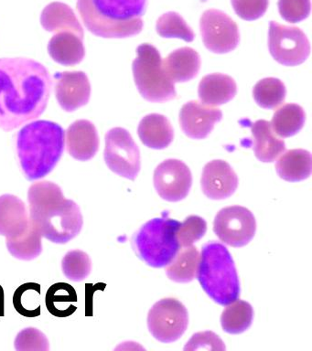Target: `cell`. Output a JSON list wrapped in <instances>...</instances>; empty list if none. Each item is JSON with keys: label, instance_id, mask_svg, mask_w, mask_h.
Segmentation results:
<instances>
[{"label": "cell", "instance_id": "cell-26", "mask_svg": "<svg viewBox=\"0 0 312 351\" xmlns=\"http://www.w3.org/2000/svg\"><path fill=\"white\" fill-rule=\"evenodd\" d=\"M200 254L193 245L182 247L171 262L166 265V274L171 281L187 284L196 277Z\"/></svg>", "mask_w": 312, "mask_h": 351}, {"label": "cell", "instance_id": "cell-5", "mask_svg": "<svg viewBox=\"0 0 312 351\" xmlns=\"http://www.w3.org/2000/svg\"><path fill=\"white\" fill-rule=\"evenodd\" d=\"M197 279L204 292L215 303L227 306L240 296V282L237 268L228 249L212 241L202 247Z\"/></svg>", "mask_w": 312, "mask_h": 351}, {"label": "cell", "instance_id": "cell-1", "mask_svg": "<svg viewBox=\"0 0 312 351\" xmlns=\"http://www.w3.org/2000/svg\"><path fill=\"white\" fill-rule=\"evenodd\" d=\"M48 69L29 58L0 59V129L12 132L39 118L53 88Z\"/></svg>", "mask_w": 312, "mask_h": 351}, {"label": "cell", "instance_id": "cell-36", "mask_svg": "<svg viewBox=\"0 0 312 351\" xmlns=\"http://www.w3.org/2000/svg\"><path fill=\"white\" fill-rule=\"evenodd\" d=\"M207 230V223L204 218L199 216H190L180 223L177 232L178 241L180 246L193 245L201 240Z\"/></svg>", "mask_w": 312, "mask_h": 351}, {"label": "cell", "instance_id": "cell-7", "mask_svg": "<svg viewBox=\"0 0 312 351\" xmlns=\"http://www.w3.org/2000/svg\"><path fill=\"white\" fill-rule=\"evenodd\" d=\"M132 71L136 88L142 97L152 103H164L176 98L174 82L163 67L160 51L152 44H142L136 49Z\"/></svg>", "mask_w": 312, "mask_h": 351}, {"label": "cell", "instance_id": "cell-30", "mask_svg": "<svg viewBox=\"0 0 312 351\" xmlns=\"http://www.w3.org/2000/svg\"><path fill=\"white\" fill-rule=\"evenodd\" d=\"M254 310L251 304L237 300L227 304L221 315V328L227 333L237 335L248 330L253 322Z\"/></svg>", "mask_w": 312, "mask_h": 351}, {"label": "cell", "instance_id": "cell-19", "mask_svg": "<svg viewBox=\"0 0 312 351\" xmlns=\"http://www.w3.org/2000/svg\"><path fill=\"white\" fill-rule=\"evenodd\" d=\"M48 53L54 62L64 66H75L86 56L84 40L71 32L56 33L48 43Z\"/></svg>", "mask_w": 312, "mask_h": 351}, {"label": "cell", "instance_id": "cell-15", "mask_svg": "<svg viewBox=\"0 0 312 351\" xmlns=\"http://www.w3.org/2000/svg\"><path fill=\"white\" fill-rule=\"evenodd\" d=\"M223 112L215 107L191 101L182 106L180 112V123L183 133L191 139H204L220 122Z\"/></svg>", "mask_w": 312, "mask_h": 351}, {"label": "cell", "instance_id": "cell-13", "mask_svg": "<svg viewBox=\"0 0 312 351\" xmlns=\"http://www.w3.org/2000/svg\"><path fill=\"white\" fill-rule=\"evenodd\" d=\"M154 186L161 199L177 202L191 191L193 176L189 167L178 159H167L156 167Z\"/></svg>", "mask_w": 312, "mask_h": 351}, {"label": "cell", "instance_id": "cell-14", "mask_svg": "<svg viewBox=\"0 0 312 351\" xmlns=\"http://www.w3.org/2000/svg\"><path fill=\"white\" fill-rule=\"evenodd\" d=\"M53 81L56 100L64 111L73 112L89 103L91 84L84 71L56 73Z\"/></svg>", "mask_w": 312, "mask_h": 351}, {"label": "cell", "instance_id": "cell-18", "mask_svg": "<svg viewBox=\"0 0 312 351\" xmlns=\"http://www.w3.org/2000/svg\"><path fill=\"white\" fill-rule=\"evenodd\" d=\"M29 216L25 203L12 194L0 196V235L15 238L25 232Z\"/></svg>", "mask_w": 312, "mask_h": 351}, {"label": "cell", "instance_id": "cell-40", "mask_svg": "<svg viewBox=\"0 0 312 351\" xmlns=\"http://www.w3.org/2000/svg\"><path fill=\"white\" fill-rule=\"evenodd\" d=\"M5 315V295L4 290L0 285V317H4Z\"/></svg>", "mask_w": 312, "mask_h": 351}, {"label": "cell", "instance_id": "cell-23", "mask_svg": "<svg viewBox=\"0 0 312 351\" xmlns=\"http://www.w3.org/2000/svg\"><path fill=\"white\" fill-rule=\"evenodd\" d=\"M163 67L174 84L187 82L198 75L201 57L195 49L184 47L171 52L163 60Z\"/></svg>", "mask_w": 312, "mask_h": 351}, {"label": "cell", "instance_id": "cell-11", "mask_svg": "<svg viewBox=\"0 0 312 351\" xmlns=\"http://www.w3.org/2000/svg\"><path fill=\"white\" fill-rule=\"evenodd\" d=\"M256 221L254 214L242 206H230L215 216L213 232L226 245L245 246L256 234Z\"/></svg>", "mask_w": 312, "mask_h": 351}, {"label": "cell", "instance_id": "cell-35", "mask_svg": "<svg viewBox=\"0 0 312 351\" xmlns=\"http://www.w3.org/2000/svg\"><path fill=\"white\" fill-rule=\"evenodd\" d=\"M14 348L18 351H49L50 342L40 329L27 328L16 336Z\"/></svg>", "mask_w": 312, "mask_h": 351}, {"label": "cell", "instance_id": "cell-9", "mask_svg": "<svg viewBox=\"0 0 312 351\" xmlns=\"http://www.w3.org/2000/svg\"><path fill=\"white\" fill-rule=\"evenodd\" d=\"M268 48L271 56L285 66L300 65L311 54V44L302 30L275 21L270 22Z\"/></svg>", "mask_w": 312, "mask_h": 351}, {"label": "cell", "instance_id": "cell-33", "mask_svg": "<svg viewBox=\"0 0 312 351\" xmlns=\"http://www.w3.org/2000/svg\"><path fill=\"white\" fill-rule=\"evenodd\" d=\"M156 29L163 38H177L191 43L195 35L184 19L177 12H167L158 19Z\"/></svg>", "mask_w": 312, "mask_h": 351}, {"label": "cell", "instance_id": "cell-28", "mask_svg": "<svg viewBox=\"0 0 312 351\" xmlns=\"http://www.w3.org/2000/svg\"><path fill=\"white\" fill-rule=\"evenodd\" d=\"M42 234L29 219V226L23 234L15 238H6V246L8 251L16 259L32 261L42 254Z\"/></svg>", "mask_w": 312, "mask_h": 351}, {"label": "cell", "instance_id": "cell-3", "mask_svg": "<svg viewBox=\"0 0 312 351\" xmlns=\"http://www.w3.org/2000/svg\"><path fill=\"white\" fill-rule=\"evenodd\" d=\"M65 148V131L59 123L37 120L23 126L16 138L19 163L29 181L50 174Z\"/></svg>", "mask_w": 312, "mask_h": 351}, {"label": "cell", "instance_id": "cell-24", "mask_svg": "<svg viewBox=\"0 0 312 351\" xmlns=\"http://www.w3.org/2000/svg\"><path fill=\"white\" fill-rule=\"evenodd\" d=\"M138 134L141 142L152 149H164L174 138L173 128L168 118L158 114L146 115L139 123Z\"/></svg>", "mask_w": 312, "mask_h": 351}, {"label": "cell", "instance_id": "cell-8", "mask_svg": "<svg viewBox=\"0 0 312 351\" xmlns=\"http://www.w3.org/2000/svg\"><path fill=\"white\" fill-rule=\"evenodd\" d=\"M104 159L108 169L120 177L135 180L141 171V151L130 132L115 128L106 134Z\"/></svg>", "mask_w": 312, "mask_h": 351}, {"label": "cell", "instance_id": "cell-37", "mask_svg": "<svg viewBox=\"0 0 312 351\" xmlns=\"http://www.w3.org/2000/svg\"><path fill=\"white\" fill-rule=\"evenodd\" d=\"M311 10V0H278L279 14L290 23L304 21L308 18Z\"/></svg>", "mask_w": 312, "mask_h": 351}, {"label": "cell", "instance_id": "cell-38", "mask_svg": "<svg viewBox=\"0 0 312 351\" xmlns=\"http://www.w3.org/2000/svg\"><path fill=\"white\" fill-rule=\"evenodd\" d=\"M235 13L248 21H256L267 12L268 0H231Z\"/></svg>", "mask_w": 312, "mask_h": 351}, {"label": "cell", "instance_id": "cell-10", "mask_svg": "<svg viewBox=\"0 0 312 351\" xmlns=\"http://www.w3.org/2000/svg\"><path fill=\"white\" fill-rule=\"evenodd\" d=\"M187 309L174 298L157 302L149 310L147 326L158 341L172 343L179 339L188 328Z\"/></svg>", "mask_w": 312, "mask_h": 351}, {"label": "cell", "instance_id": "cell-21", "mask_svg": "<svg viewBox=\"0 0 312 351\" xmlns=\"http://www.w3.org/2000/svg\"><path fill=\"white\" fill-rule=\"evenodd\" d=\"M253 136V149L256 158L264 163L276 161L286 150L284 140L278 138L273 131L271 123L259 120L249 125Z\"/></svg>", "mask_w": 312, "mask_h": 351}, {"label": "cell", "instance_id": "cell-12", "mask_svg": "<svg viewBox=\"0 0 312 351\" xmlns=\"http://www.w3.org/2000/svg\"><path fill=\"white\" fill-rule=\"evenodd\" d=\"M200 29L205 47L213 53H227L237 49L239 44V29L223 11H205L200 21Z\"/></svg>", "mask_w": 312, "mask_h": 351}, {"label": "cell", "instance_id": "cell-31", "mask_svg": "<svg viewBox=\"0 0 312 351\" xmlns=\"http://www.w3.org/2000/svg\"><path fill=\"white\" fill-rule=\"evenodd\" d=\"M287 90L283 82L276 78H265L257 82L253 89L256 103L261 108L276 109L284 103Z\"/></svg>", "mask_w": 312, "mask_h": 351}, {"label": "cell", "instance_id": "cell-20", "mask_svg": "<svg viewBox=\"0 0 312 351\" xmlns=\"http://www.w3.org/2000/svg\"><path fill=\"white\" fill-rule=\"evenodd\" d=\"M237 93V82L226 74H208L200 82L198 95L205 106H223L231 101Z\"/></svg>", "mask_w": 312, "mask_h": 351}, {"label": "cell", "instance_id": "cell-34", "mask_svg": "<svg viewBox=\"0 0 312 351\" xmlns=\"http://www.w3.org/2000/svg\"><path fill=\"white\" fill-rule=\"evenodd\" d=\"M62 271L71 281H84L92 271L91 258L81 250H72L62 258Z\"/></svg>", "mask_w": 312, "mask_h": 351}, {"label": "cell", "instance_id": "cell-6", "mask_svg": "<svg viewBox=\"0 0 312 351\" xmlns=\"http://www.w3.org/2000/svg\"><path fill=\"white\" fill-rule=\"evenodd\" d=\"M168 215L165 211L161 218L147 221L132 238L134 251L152 267H165L180 249L177 237L180 223Z\"/></svg>", "mask_w": 312, "mask_h": 351}, {"label": "cell", "instance_id": "cell-25", "mask_svg": "<svg viewBox=\"0 0 312 351\" xmlns=\"http://www.w3.org/2000/svg\"><path fill=\"white\" fill-rule=\"evenodd\" d=\"M276 171L279 178L289 182H298L308 178L312 172V156L309 151H287L278 159Z\"/></svg>", "mask_w": 312, "mask_h": 351}, {"label": "cell", "instance_id": "cell-39", "mask_svg": "<svg viewBox=\"0 0 312 351\" xmlns=\"http://www.w3.org/2000/svg\"><path fill=\"white\" fill-rule=\"evenodd\" d=\"M226 350V345L223 340L212 331L200 332L194 334L184 347L185 351L198 350Z\"/></svg>", "mask_w": 312, "mask_h": 351}, {"label": "cell", "instance_id": "cell-2", "mask_svg": "<svg viewBox=\"0 0 312 351\" xmlns=\"http://www.w3.org/2000/svg\"><path fill=\"white\" fill-rule=\"evenodd\" d=\"M29 219L43 237L65 244L78 236L84 218L77 203L65 199L61 186L51 181H38L28 191Z\"/></svg>", "mask_w": 312, "mask_h": 351}, {"label": "cell", "instance_id": "cell-16", "mask_svg": "<svg viewBox=\"0 0 312 351\" xmlns=\"http://www.w3.org/2000/svg\"><path fill=\"white\" fill-rule=\"evenodd\" d=\"M201 186L202 192L209 199H224L237 191L238 177L226 161L213 160L205 165Z\"/></svg>", "mask_w": 312, "mask_h": 351}, {"label": "cell", "instance_id": "cell-29", "mask_svg": "<svg viewBox=\"0 0 312 351\" xmlns=\"http://www.w3.org/2000/svg\"><path fill=\"white\" fill-rule=\"evenodd\" d=\"M306 114L302 107L287 104L275 112L271 122L275 134L283 138L297 134L305 125Z\"/></svg>", "mask_w": 312, "mask_h": 351}, {"label": "cell", "instance_id": "cell-22", "mask_svg": "<svg viewBox=\"0 0 312 351\" xmlns=\"http://www.w3.org/2000/svg\"><path fill=\"white\" fill-rule=\"evenodd\" d=\"M40 24L48 32H71L83 38L84 30L70 5L62 2L50 3L43 8Z\"/></svg>", "mask_w": 312, "mask_h": 351}, {"label": "cell", "instance_id": "cell-32", "mask_svg": "<svg viewBox=\"0 0 312 351\" xmlns=\"http://www.w3.org/2000/svg\"><path fill=\"white\" fill-rule=\"evenodd\" d=\"M13 306L19 314L26 317L40 315V285L26 282L16 289L13 295Z\"/></svg>", "mask_w": 312, "mask_h": 351}, {"label": "cell", "instance_id": "cell-17", "mask_svg": "<svg viewBox=\"0 0 312 351\" xmlns=\"http://www.w3.org/2000/svg\"><path fill=\"white\" fill-rule=\"evenodd\" d=\"M99 145L97 129L91 121H75L65 131V147L76 160H91L99 150Z\"/></svg>", "mask_w": 312, "mask_h": 351}, {"label": "cell", "instance_id": "cell-27", "mask_svg": "<svg viewBox=\"0 0 312 351\" xmlns=\"http://www.w3.org/2000/svg\"><path fill=\"white\" fill-rule=\"evenodd\" d=\"M77 293L67 282H56L46 293L45 304L48 311L56 317H67L77 309Z\"/></svg>", "mask_w": 312, "mask_h": 351}, {"label": "cell", "instance_id": "cell-4", "mask_svg": "<svg viewBox=\"0 0 312 351\" xmlns=\"http://www.w3.org/2000/svg\"><path fill=\"white\" fill-rule=\"evenodd\" d=\"M147 0H77L84 27L104 38H125L139 34Z\"/></svg>", "mask_w": 312, "mask_h": 351}]
</instances>
